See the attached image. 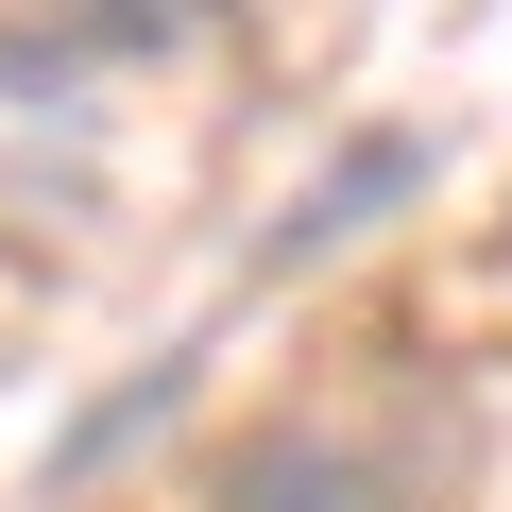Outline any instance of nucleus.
Returning <instances> with one entry per match:
<instances>
[{
    "label": "nucleus",
    "instance_id": "nucleus-1",
    "mask_svg": "<svg viewBox=\"0 0 512 512\" xmlns=\"http://www.w3.org/2000/svg\"><path fill=\"white\" fill-rule=\"evenodd\" d=\"M410 188H427V137H393V120H376V137H342V171H325V188H291V222H274V256H256V274L342 256V239H359L376 205H410Z\"/></svg>",
    "mask_w": 512,
    "mask_h": 512
},
{
    "label": "nucleus",
    "instance_id": "nucleus-2",
    "mask_svg": "<svg viewBox=\"0 0 512 512\" xmlns=\"http://www.w3.org/2000/svg\"><path fill=\"white\" fill-rule=\"evenodd\" d=\"M222 512H393V478L359 444H239L222 461Z\"/></svg>",
    "mask_w": 512,
    "mask_h": 512
},
{
    "label": "nucleus",
    "instance_id": "nucleus-3",
    "mask_svg": "<svg viewBox=\"0 0 512 512\" xmlns=\"http://www.w3.org/2000/svg\"><path fill=\"white\" fill-rule=\"evenodd\" d=\"M222 0H52V35L69 52H171V35H205Z\"/></svg>",
    "mask_w": 512,
    "mask_h": 512
}]
</instances>
